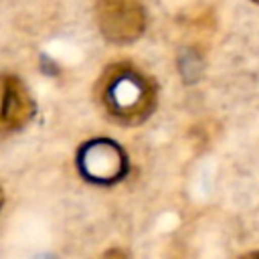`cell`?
Segmentation results:
<instances>
[{
	"label": "cell",
	"mask_w": 259,
	"mask_h": 259,
	"mask_svg": "<svg viewBox=\"0 0 259 259\" xmlns=\"http://www.w3.org/2000/svg\"><path fill=\"white\" fill-rule=\"evenodd\" d=\"M79 172L97 184H111L125 176V152L113 140H91L79 150Z\"/></svg>",
	"instance_id": "3957f363"
},
{
	"label": "cell",
	"mask_w": 259,
	"mask_h": 259,
	"mask_svg": "<svg viewBox=\"0 0 259 259\" xmlns=\"http://www.w3.org/2000/svg\"><path fill=\"white\" fill-rule=\"evenodd\" d=\"M4 97H2V130L14 132L20 130L28 119L34 115V103L20 83V79L6 75L2 85Z\"/></svg>",
	"instance_id": "277c9868"
},
{
	"label": "cell",
	"mask_w": 259,
	"mask_h": 259,
	"mask_svg": "<svg viewBox=\"0 0 259 259\" xmlns=\"http://www.w3.org/2000/svg\"><path fill=\"white\" fill-rule=\"evenodd\" d=\"M97 101L109 119L136 125L156 107V83L132 63H115L105 69L95 87Z\"/></svg>",
	"instance_id": "6da1fadb"
},
{
	"label": "cell",
	"mask_w": 259,
	"mask_h": 259,
	"mask_svg": "<svg viewBox=\"0 0 259 259\" xmlns=\"http://www.w3.org/2000/svg\"><path fill=\"white\" fill-rule=\"evenodd\" d=\"M253 2H257V4H259V0H253Z\"/></svg>",
	"instance_id": "5b68a950"
},
{
	"label": "cell",
	"mask_w": 259,
	"mask_h": 259,
	"mask_svg": "<svg viewBox=\"0 0 259 259\" xmlns=\"http://www.w3.org/2000/svg\"><path fill=\"white\" fill-rule=\"evenodd\" d=\"M95 22L109 42H132L146 26V10L140 0H97Z\"/></svg>",
	"instance_id": "7a4b0ae2"
}]
</instances>
